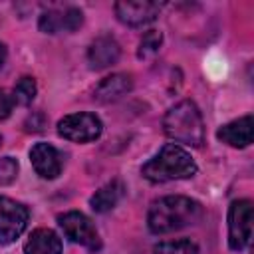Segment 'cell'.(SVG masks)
Returning a JSON list of instances; mask_svg holds the SVG:
<instances>
[{
	"label": "cell",
	"instance_id": "6da1fadb",
	"mask_svg": "<svg viewBox=\"0 0 254 254\" xmlns=\"http://www.w3.org/2000/svg\"><path fill=\"white\" fill-rule=\"evenodd\" d=\"M202 218V206L200 202L181 196V194H171L155 200L149 208L147 214V224L153 234H167L175 232L187 226L196 224Z\"/></svg>",
	"mask_w": 254,
	"mask_h": 254
},
{
	"label": "cell",
	"instance_id": "7a4b0ae2",
	"mask_svg": "<svg viewBox=\"0 0 254 254\" xmlns=\"http://www.w3.org/2000/svg\"><path fill=\"white\" fill-rule=\"evenodd\" d=\"M165 135L177 143L189 147H200L204 143V123L198 107L190 99H183L173 105L163 117Z\"/></svg>",
	"mask_w": 254,
	"mask_h": 254
},
{
	"label": "cell",
	"instance_id": "3957f363",
	"mask_svg": "<svg viewBox=\"0 0 254 254\" xmlns=\"http://www.w3.org/2000/svg\"><path fill=\"white\" fill-rule=\"evenodd\" d=\"M196 173V163L192 157L179 145H165L153 159H149L141 175L151 183H167L177 179H189Z\"/></svg>",
	"mask_w": 254,
	"mask_h": 254
},
{
	"label": "cell",
	"instance_id": "277c9868",
	"mask_svg": "<svg viewBox=\"0 0 254 254\" xmlns=\"http://www.w3.org/2000/svg\"><path fill=\"white\" fill-rule=\"evenodd\" d=\"M254 206L250 200H234L228 208V246L234 252L244 250L252 238Z\"/></svg>",
	"mask_w": 254,
	"mask_h": 254
},
{
	"label": "cell",
	"instance_id": "5b68a950",
	"mask_svg": "<svg viewBox=\"0 0 254 254\" xmlns=\"http://www.w3.org/2000/svg\"><path fill=\"white\" fill-rule=\"evenodd\" d=\"M58 224L62 226L64 234L71 242L81 244V246H85L87 250H93V252L101 248V238H99L93 222L83 212H77V210L64 212V214L58 216Z\"/></svg>",
	"mask_w": 254,
	"mask_h": 254
},
{
	"label": "cell",
	"instance_id": "8992f818",
	"mask_svg": "<svg viewBox=\"0 0 254 254\" xmlns=\"http://www.w3.org/2000/svg\"><path fill=\"white\" fill-rule=\"evenodd\" d=\"M103 131V125L97 115L93 113H71L58 121V133L75 143H89L95 141Z\"/></svg>",
	"mask_w": 254,
	"mask_h": 254
},
{
	"label": "cell",
	"instance_id": "52a82bcc",
	"mask_svg": "<svg viewBox=\"0 0 254 254\" xmlns=\"http://www.w3.org/2000/svg\"><path fill=\"white\" fill-rule=\"evenodd\" d=\"M28 208L8 196H0V244L14 242L28 224Z\"/></svg>",
	"mask_w": 254,
	"mask_h": 254
},
{
	"label": "cell",
	"instance_id": "ba28073f",
	"mask_svg": "<svg viewBox=\"0 0 254 254\" xmlns=\"http://www.w3.org/2000/svg\"><path fill=\"white\" fill-rule=\"evenodd\" d=\"M163 4L161 2H151V0H121L115 4V16L119 22L127 24V26H143L153 22L159 12H161Z\"/></svg>",
	"mask_w": 254,
	"mask_h": 254
},
{
	"label": "cell",
	"instance_id": "9c48e42d",
	"mask_svg": "<svg viewBox=\"0 0 254 254\" xmlns=\"http://www.w3.org/2000/svg\"><path fill=\"white\" fill-rule=\"evenodd\" d=\"M83 24V14L77 8L65 10H48L40 16V30L44 34H60V32H75Z\"/></svg>",
	"mask_w": 254,
	"mask_h": 254
},
{
	"label": "cell",
	"instance_id": "30bf717a",
	"mask_svg": "<svg viewBox=\"0 0 254 254\" xmlns=\"http://www.w3.org/2000/svg\"><path fill=\"white\" fill-rule=\"evenodd\" d=\"M30 161L42 179H56L62 173V155L50 143H36L30 151Z\"/></svg>",
	"mask_w": 254,
	"mask_h": 254
},
{
	"label": "cell",
	"instance_id": "8fae6325",
	"mask_svg": "<svg viewBox=\"0 0 254 254\" xmlns=\"http://www.w3.org/2000/svg\"><path fill=\"white\" fill-rule=\"evenodd\" d=\"M121 56V48L115 38L111 36H99L91 42L87 50V62L91 69H105L113 64H117Z\"/></svg>",
	"mask_w": 254,
	"mask_h": 254
},
{
	"label": "cell",
	"instance_id": "7c38bea8",
	"mask_svg": "<svg viewBox=\"0 0 254 254\" xmlns=\"http://www.w3.org/2000/svg\"><path fill=\"white\" fill-rule=\"evenodd\" d=\"M216 137L222 143L230 145V147H238V149L248 147L254 139V119H252V115H244L236 121H230V123L222 125L218 129Z\"/></svg>",
	"mask_w": 254,
	"mask_h": 254
},
{
	"label": "cell",
	"instance_id": "4fadbf2b",
	"mask_svg": "<svg viewBox=\"0 0 254 254\" xmlns=\"http://www.w3.org/2000/svg\"><path fill=\"white\" fill-rule=\"evenodd\" d=\"M133 89V77L127 73H113L97 83L93 89V99L99 103H111L121 99Z\"/></svg>",
	"mask_w": 254,
	"mask_h": 254
},
{
	"label": "cell",
	"instance_id": "5bb4252c",
	"mask_svg": "<svg viewBox=\"0 0 254 254\" xmlns=\"http://www.w3.org/2000/svg\"><path fill=\"white\" fill-rule=\"evenodd\" d=\"M24 254H62V240L52 228H38L26 240Z\"/></svg>",
	"mask_w": 254,
	"mask_h": 254
},
{
	"label": "cell",
	"instance_id": "9a60e30c",
	"mask_svg": "<svg viewBox=\"0 0 254 254\" xmlns=\"http://www.w3.org/2000/svg\"><path fill=\"white\" fill-rule=\"evenodd\" d=\"M123 192H125L123 183L119 179H115V181L103 185L99 190H95V194L89 198V204L95 212H107L121 200Z\"/></svg>",
	"mask_w": 254,
	"mask_h": 254
},
{
	"label": "cell",
	"instance_id": "2e32d148",
	"mask_svg": "<svg viewBox=\"0 0 254 254\" xmlns=\"http://www.w3.org/2000/svg\"><path fill=\"white\" fill-rule=\"evenodd\" d=\"M161 44H163V34L159 30H149V32L143 34V38L139 42L137 56L141 60H149V58H153L161 50Z\"/></svg>",
	"mask_w": 254,
	"mask_h": 254
},
{
	"label": "cell",
	"instance_id": "e0dca14e",
	"mask_svg": "<svg viewBox=\"0 0 254 254\" xmlns=\"http://www.w3.org/2000/svg\"><path fill=\"white\" fill-rule=\"evenodd\" d=\"M155 254H198V246L192 240H167L155 246Z\"/></svg>",
	"mask_w": 254,
	"mask_h": 254
},
{
	"label": "cell",
	"instance_id": "ac0fdd59",
	"mask_svg": "<svg viewBox=\"0 0 254 254\" xmlns=\"http://www.w3.org/2000/svg\"><path fill=\"white\" fill-rule=\"evenodd\" d=\"M34 97H36V81H34V77H30V75L20 77L18 83L14 85L12 99L16 103H20V105H28V103H32Z\"/></svg>",
	"mask_w": 254,
	"mask_h": 254
},
{
	"label": "cell",
	"instance_id": "d6986e66",
	"mask_svg": "<svg viewBox=\"0 0 254 254\" xmlns=\"http://www.w3.org/2000/svg\"><path fill=\"white\" fill-rule=\"evenodd\" d=\"M16 175H18V161L12 157H2L0 159V185L12 183Z\"/></svg>",
	"mask_w": 254,
	"mask_h": 254
},
{
	"label": "cell",
	"instance_id": "ffe728a7",
	"mask_svg": "<svg viewBox=\"0 0 254 254\" xmlns=\"http://www.w3.org/2000/svg\"><path fill=\"white\" fill-rule=\"evenodd\" d=\"M12 107H14V99L4 89H0V119H6L12 113Z\"/></svg>",
	"mask_w": 254,
	"mask_h": 254
},
{
	"label": "cell",
	"instance_id": "44dd1931",
	"mask_svg": "<svg viewBox=\"0 0 254 254\" xmlns=\"http://www.w3.org/2000/svg\"><path fill=\"white\" fill-rule=\"evenodd\" d=\"M4 62H6V46H4L2 42H0V69H2Z\"/></svg>",
	"mask_w": 254,
	"mask_h": 254
},
{
	"label": "cell",
	"instance_id": "7402d4cb",
	"mask_svg": "<svg viewBox=\"0 0 254 254\" xmlns=\"http://www.w3.org/2000/svg\"><path fill=\"white\" fill-rule=\"evenodd\" d=\"M0 145H2V137H0Z\"/></svg>",
	"mask_w": 254,
	"mask_h": 254
}]
</instances>
